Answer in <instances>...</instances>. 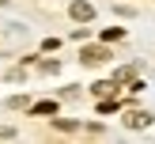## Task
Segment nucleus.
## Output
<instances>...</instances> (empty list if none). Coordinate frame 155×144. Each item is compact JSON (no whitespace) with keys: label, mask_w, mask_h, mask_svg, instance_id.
I'll return each mask as SVG.
<instances>
[{"label":"nucleus","mask_w":155,"mask_h":144,"mask_svg":"<svg viewBox=\"0 0 155 144\" xmlns=\"http://www.w3.org/2000/svg\"><path fill=\"white\" fill-rule=\"evenodd\" d=\"M121 34H125V30H121V27H110V30H106V34H102V38H106V42H117V38H121Z\"/></svg>","instance_id":"8"},{"label":"nucleus","mask_w":155,"mask_h":144,"mask_svg":"<svg viewBox=\"0 0 155 144\" xmlns=\"http://www.w3.org/2000/svg\"><path fill=\"white\" fill-rule=\"evenodd\" d=\"M114 110H117V99H110V95L98 99V114H114Z\"/></svg>","instance_id":"6"},{"label":"nucleus","mask_w":155,"mask_h":144,"mask_svg":"<svg viewBox=\"0 0 155 144\" xmlns=\"http://www.w3.org/2000/svg\"><path fill=\"white\" fill-rule=\"evenodd\" d=\"M34 114H57V102H38Z\"/></svg>","instance_id":"7"},{"label":"nucleus","mask_w":155,"mask_h":144,"mask_svg":"<svg viewBox=\"0 0 155 144\" xmlns=\"http://www.w3.org/2000/svg\"><path fill=\"white\" fill-rule=\"evenodd\" d=\"M106 57H110V49H106V45H87V49L80 53V61H83V65H102Z\"/></svg>","instance_id":"1"},{"label":"nucleus","mask_w":155,"mask_h":144,"mask_svg":"<svg viewBox=\"0 0 155 144\" xmlns=\"http://www.w3.org/2000/svg\"><path fill=\"white\" fill-rule=\"evenodd\" d=\"M114 87H117V83H114V80H98V83H95V87H91V91H95V95L102 99V95H114Z\"/></svg>","instance_id":"5"},{"label":"nucleus","mask_w":155,"mask_h":144,"mask_svg":"<svg viewBox=\"0 0 155 144\" xmlns=\"http://www.w3.org/2000/svg\"><path fill=\"white\" fill-rule=\"evenodd\" d=\"M144 125H151L148 110H125V129H144Z\"/></svg>","instance_id":"3"},{"label":"nucleus","mask_w":155,"mask_h":144,"mask_svg":"<svg viewBox=\"0 0 155 144\" xmlns=\"http://www.w3.org/2000/svg\"><path fill=\"white\" fill-rule=\"evenodd\" d=\"M133 80H136V65H121L114 72V83H133Z\"/></svg>","instance_id":"4"},{"label":"nucleus","mask_w":155,"mask_h":144,"mask_svg":"<svg viewBox=\"0 0 155 144\" xmlns=\"http://www.w3.org/2000/svg\"><path fill=\"white\" fill-rule=\"evenodd\" d=\"M68 12H72L76 23H91V19H95V8H91L87 0H72V8H68Z\"/></svg>","instance_id":"2"}]
</instances>
